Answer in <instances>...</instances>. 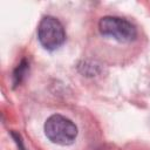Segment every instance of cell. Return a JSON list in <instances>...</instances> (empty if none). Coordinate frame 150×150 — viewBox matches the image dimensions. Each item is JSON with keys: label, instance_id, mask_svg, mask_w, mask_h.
Masks as SVG:
<instances>
[{"label": "cell", "instance_id": "obj_3", "mask_svg": "<svg viewBox=\"0 0 150 150\" xmlns=\"http://www.w3.org/2000/svg\"><path fill=\"white\" fill-rule=\"evenodd\" d=\"M38 40L47 50L57 49L66 40V32L62 23L54 16H43L38 26Z\"/></svg>", "mask_w": 150, "mask_h": 150}, {"label": "cell", "instance_id": "obj_6", "mask_svg": "<svg viewBox=\"0 0 150 150\" xmlns=\"http://www.w3.org/2000/svg\"><path fill=\"white\" fill-rule=\"evenodd\" d=\"M11 136H12V138L14 139V142H15V144H16V146H18L19 150H26V146H25V144H23L22 137H21V135H20L19 132H15L14 130H12V131H11Z\"/></svg>", "mask_w": 150, "mask_h": 150}, {"label": "cell", "instance_id": "obj_4", "mask_svg": "<svg viewBox=\"0 0 150 150\" xmlns=\"http://www.w3.org/2000/svg\"><path fill=\"white\" fill-rule=\"evenodd\" d=\"M29 69V63L26 59H22L21 62L16 66V68L13 71V88L18 87L19 84H21V82L23 81L27 71Z\"/></svg>", "mask_w": 150, "mask_h": 150}, {"label": "cell", "instance_id": "obj_1", "mask_svg": "<svg viewBox=\"0 0 150 150\" xmlns=\"http://www.w3.org/2000/svg\"><path fill=\"white\" fill-rule=\"evenodd\" d=\"M47 138L57 145H70L77 137V127L69 118L54 114L49 116L43 125Z\"/></svg>", "mask_w": 150, "mask_h": 150}, {"label": "cell", "instance_id": "obj_2", "mask_svg": "<svg viewBox=\"0 0 150 150\" xmlns=\"http://www.w3.org/2000/svg\"><path fill=\"white\" fill-rule=\"evenodd\" d=\"M100 33L121 43L132 42L137 38L136 27L127 19L120 16H103L98 22Z\"/></svg>", "mask_w": 150, "mask_h": 150}, {"label": "cell", "instance_id": "obj_5", "mask_svg": "<svg viewBox=\"0 0 150 150\" xmlns=\"http://www.w3.org/2000/svg\"><path fill=\"white\" fill-rule=\"evenodd\" d=\"M79 70L86 76H94L100 71V67L91 62H83L82 66H79Z\"/></svg>", "mask_w": 150, "mask_h": 150}]
</instances>
